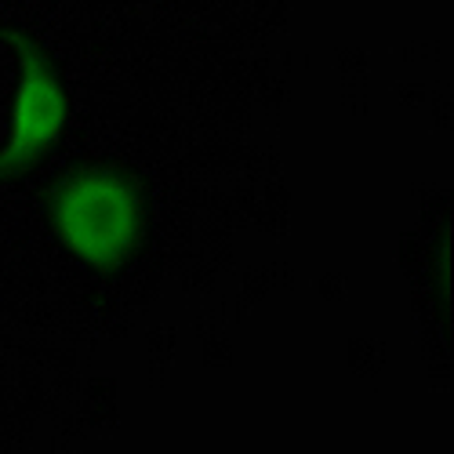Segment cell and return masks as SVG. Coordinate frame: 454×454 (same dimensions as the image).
I'll list each match as a JSON object with an SVG mask.
<instances>
[{"instance_id":"cell-2","label":"cell","mask_w":454,"mask_h":454,"mask_svg":"<svg viewBox=\"0 0 454 454\" xmlns=\"http://www.w3.org/2000/svg\"><path fill=\"white\" fill-rule=\"evenodd\" d=\"M0 48L15 62V113L0 142V185L26 182L59 149L73 117V95L59 55L19 22H0Z\"/></svg>"},{"instance_id":"cell-1","label":"cell","mask_w":454,"mask_h":454,"mask_svg":"<svg viewBox=\"0 0 454 454\" xmlns=\"http://www.w3.org/2000/svg\"><path fill=\"white\" fill-rule=\"evenodd\" d=\"M55 244L98 280H121L153 244V182L124 157H81L44 189Z\"/></svg>"}]
</instances>
